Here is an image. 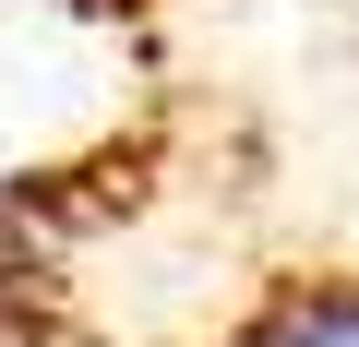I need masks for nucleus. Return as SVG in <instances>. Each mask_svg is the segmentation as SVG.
I'll return each instance as SVG.
<instances>
[{
    "label": "nucleus",
    "mask_w": 359,
    "mask_h": 347,
    "mask_svg": "<svg viewBox=\"0 0 359 347\" xmlns=\"http://www.w3.org/2000/svg\"><path fill=\"white\" fill-rule=\"evenodd\" d=\"M228 347H359V275L347 264L264 275V299L228 323Z\"/></svg>",
    "instance_id": "f257e3e1"
},
{
    "label": "nucleus",
    "mask_w": 359,
    "mask_h": 347,
    "mask_svg": "<svg viewBox=\"0 0 359 347\" xmlns=\"http://www.w3.org/2000/svg\"><path fill=\"white\" fill-rule=\"evenodd\" d=\"M72 13H96V25H120V13H156V0H72Z\"/></svg>",
    "instance_id": "f03ea898"
}]
</instances>
